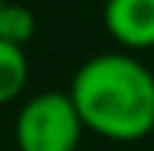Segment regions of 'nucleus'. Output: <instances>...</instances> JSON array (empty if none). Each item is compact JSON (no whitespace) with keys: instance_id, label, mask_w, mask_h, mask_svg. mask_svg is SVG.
I'll return each instance as SVG.
<instances>
[{"instance_id":"nucleus-4","label":"nucleus","mask_w":154,"mask_h":151,"mask_svg":"<svg viewBox=\"0 0 154 151\" xmlns=\"http://www.w3.org/2000/svg\"><path fill=\"white\" fill-rule=\"evenodd\" d=\"M25 85H29V57H25V47L0 41V107L22 98Z\"/></svg>"},{"instance_id":"nucleus-2","label":"nucleus","mask_w":154,"mask_h":151,"mask_svg":"<svg viewBox=\"0 0 154 151\" xmlns=\"http://www.w3.org/2000/svg\"><path fill=\"white\" fill-rule=\"evenodd\" d=\"M82 116L69 91H38L22 101L13 126L19 151H75L82 142Z\"/></svg>"},{"instance_id":"nucleus-1","label":"nucleus","mask_w":154,"mask_h":151,"mask_svg":"<svg viewBox=\"0 0 154 151\" xmlns=\"http://www.w3.org/2000/svg\"><path fill=\"white\" fill-rule=\"evenodd\" d=\"M69 98L88 132L107 142H142L154 132V72L129 51L88 57L69 82Z\"/></svg>"},{"instance_id":"nucleus-3","label":"nucleus","mask_w":154,"mask_h":151,"mask_svg":"<svg viewBox=\"0 0 154 151\" xmlns=\"http://www.w3.org/2000/svg\"><path fill=\"white\" fill-rule=\"evenodd\" d=\"M101 22L120 51L142 54L154 47V0H104Z\"/></svg>"},{"instance_id":"nucleus-6","label":"nucleus","mask_w":154,"mask_h":151,"mask_svg":"<svg viewBox=\"0 0 154 151\" xmlns=\"http://www.w3.org/2000/svg\"><path fill=\"white\" fill-rule=\"evenodd\" d=\"M3 3H6V0H0V10H3Z\"/></svg>"},{"instance_id":"nucleus-5","label":"nucleus","mask_w":154,"mask_h":151,"mask_svg":"<svg viewBox=\"0 0 154 151\" xmlns=\"http://www.w3.org/2000/svg\"><path fill=\"white\" fill-rule=\"evenodd\" d=\"M35 32H38V19H35V13L29 6L3 3V10H0V41L25 47L35 38Z\"/></svg>"}]
</instances>
